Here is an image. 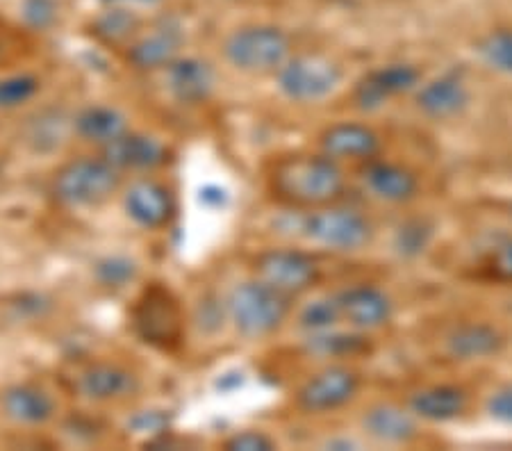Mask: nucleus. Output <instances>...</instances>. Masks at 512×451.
Instances as JSON below:
<instances>
[{
    "label": "nucleus",
    "mask_w": 512,
    "mask_h": 451,
    "mask_svg": "<svg viewBox=\"0 0 512 451\" xmlns=\"http://www.w3.org/2000/svg\"><path fill=\"white\" fill-rule=\"evenodd\" d=\"M98 153H103L126 178L139 174H164L176 158V151L167 139L135 126Z\"/></svg>",
    "instance_id": "14"
},
{
    "label": "nucleus",
    "mask_w": 512,
    "mask_h": 451,
    "mask_svg": "<svg viewBox=\"0 0 512 451\" xmlns=\"http://www.w3.org/2000/svg\"><path fill=\"white\" fill-rule=\"evenodd\" d=\"M64 388L85 406L107 410L142 399L146 381L142 369L126 358L89 356L73 363L64 376Z\"/></svg>",
    "instance_id": "5"
},
{
    "label": "nucleus",
    "mask_w": 512,
    "mask_h": 451,
    "mask_svg": "<svg viewBox=\"0 0 512 451\" xmlns=\"http://www.w3.org/2000/svg\"><path fill=\"white\" fill-rule=\"evenodd\" d=\"M469 392L458 383H428L410 390L406 404L419 422L449 424L460 420L469 410Z\"/></svg>",
    "instance_id": "23"
},
{
    "label": "nucleus",
    "mask_w": 512,
    "mask_h": 451,
    "mask_svg": "<svg viewBox=\"0 0 512 451\" xmlns=\"http://www.w3.org/2000/svg\"><path fill=\"white\" fill-rule=\"evenodd\" d=\"M508 338L497 324L483 319L456 322L442 338V351L456 363H478L503 354Z\"/></svg>",
    "instance_id": "22"
},
{
    "label": "nucleus",
    "mask_w": 512,
    "mask_h": 451,
    "mask_svg": "<svg viewBox=\"0 0 512 451\" xmlns=\"http://www.w3.org/2000/svg\"><path fill=\"white\" fill-rule=\"evenodd\" d=\"M185 28L173 16L146 23L142 32L121 51L126 67L144 76H158L185 53Z\"/></svg>",
    "instance_id": "13"
},
{
    "label": "nucleus",
    "mask_w": 512,
    "mask_h": 451,
    "mask_svg": "<svg viewBox=\"0 0 512 451\" xmlns=\"http://www.w3.org/2000/svg\"><path fill=\"white\" fill-rule=\"evenodd\" d=\"M28 55V30L14 32L0 28V71L21 67Z\"/></svg>",
    "instance_id": "35"
},
{
    "label": "nucleus",
    "mask_w": 512,
    "mask_h": 451,
    "mask_svg": "<svg viewBox=\"0 0 512 451\" xmlns=\"http://www.w3.org/2000/svg\"><path fill=\"white\" fill-rule=\"evenodd\" d=\"M96 281L107 290H123L137 276V262L126 256H105L94 267Z\"/></svg>",
    "instance_id": "31"
},
{
    "label": "nucleus",
    "mask_w": 512,
    "mask_h": 451,
    "mask_svg": "<svg viewBox=\"0 0 512 451\" xmlns=\"http://www.w3.org/2000/svg\"><path fill=\"white\" fill-rule=\"evenodd\" d=\"M485 410L492 420L512 426V383H503L490 392L485 401Z\"/></svg>",
    "instance_id": "37"
},
{
    "label": "nucleus",
    "mask_w": 512,
    "mask_h": 451,
    "mask_svg": "<svg viewBox=\"0 0 512 451\" xmlns=\"http://www.w3.org/2000/svg\"><path fill=\"white\" fill-rule=\"evenodd\" d=\"M294 53L292 35L274 23H244L219 44L226 67L246 78H274Z\"/></svg>",
    "instance_id": "6"
},
{
    "label": "nucleus",
    "mask_w": 512,
    "mask_h": 451,
    "mask_svg": "<svg viewBox=\"0 0 512 451\" xmlns=\"http://www.w3.org/2000/svg\"><path fill=\"white\" fill-rule=\"evenodd\" d=\"M105 5H126V7H135V5H153L158 0H103Z\"/></svg>",
    "instance_id": "39"
},
{
    "label": "nucleus",
    "mask_w": 512,
    "mask_h": 451,
    "mask_svg": "<svg viewBox=\"0 0 512 451\" xmlns=\"http://www.w3.org/2000/svg\"><path fill=\"white\" fill-rule=\"evenodd\" d=\"M335 299L340 303L342 324L355 331L374 335L390 326L394 319V299L376 283L344 285L335 290Z\"/></svg>",
    "instance_id": "18"
},
{
    "label": "nucleus",
    "mask_w": 512,
    "mask_h": 451,
    "mask_svg": "<svg viewBox=\"0 0 512 451\" xmlns=\"http://www.w3.org/2000/svg\"><path fill=\"white\" fill-rule=\"evenodd\" d=\"M292 324L301 335L321 333V331H330V328L344 326L340 303L335 299V292H328V294L312 292L305 297V301L301 299L296 303Z\"/></svg>",
    "instance_id": "29"
},
{
    "label": "nucleus",
    "mask_w": 512,
    "mask_h": 451,
    "mask_svg": "<svg viewBox=\"0 0 512 451\" xmlns=\"http://www.w3.org/2000/svg\"><path fill=\"white\" fill-rule=\"evenodd\" d=\"M353 178L362 187V192L385 205H410L421 194L417 171L403 162L383 158V155L353 167Z\"/></svg>",
    "instance_id": "16"
},
{
    "label": "nucleus",
    "mask_w": 512,
    "mask_h": 451,
    "mask_svg": "<svg viewBox=\"0 0 512 451\" xmlns=\"http://www.w3.org/2000/svg\"><path fill=\"white\" fill-rule=\"evenodd\" d=\"M221 297L228 328L246 342L276 338L287 324H292L299 303L251 274L235 281L226 292H221Z\"/></svg>",
    "instance_id": "4"
},
{
    "label": "nucleus",
    "mask_w": 512,
    "mask_h": 451,
    "mask_svg": "<svg viewBox=\"0 0 512 451\" xmlns=\"http://www.w3.org/2000/svg\"><path fill=\"white\" fill-rule=\"evenodd\" d=\"M421 69L410 62H390L367 71L351 89V108L362 114L383 110L394 98L415 94L421 85Z\"/></svg>",
    "instance_id": "15"
},
{
    "label": "nucleus",
    "mask_w": 512,
    "mask_h": 451,
    "mask_svg": "<svg viewBox=\"0 0 512 451\" xmlns=\"http://www.w3.org/2000/svg\"><path fill=\"white\" fill-rule=\"evenodd\" d=\"M324 447L326 449H358L360 442L346 438V436H340V438H328L324 442Z\"/></svg>",
    "instance_id": "38"
},
{
    "label": "nucleus",
    "mask_w": 512,
    "mask_h": 451,
    "mask_svg": "<svg viewBox=\"0 0 512 451\" xmlns=\"http://www.w3.org/2000/svg\"><path fill=\"white\" fill-rule=\"evenodd\" d=\"M132 126L130 114L117 103L92 101L71 110V135L78 149L103 151Z\"/></svg>",
    "instance_id": "19"
},
{
    "label": "nucleus",
    "mask_w": 512,
    "mask_h": 451,
    "mask_svg": "<svg viewBox=\"0 0 512 451\" xmlns=\"http://www.w3.org/2000/svg\"><path fill=\"white\" fill-rule=\"evenodd\" d=\"M315 149L353 169L383 155V135L367 121L340 119L319 130Z\"/></svg>",
    "instance_id": "17"
},
{
    "label": "nucleus",
    "mask_w": 512,
    "mask_h": 451,
    "mask_svg": "<svg viewBox=\"0 0 512 451\" xmlns=\"http://www.w3.org/2000/svg\"><path fill=\"white\" fill-rule=\"evenodd\" d=\"M299 235L312 249L351 256V253H360L374 244L376 224L365 210L355 208L346 199L301 212Z\"/></svg>",
    "instance_id": "7"
},
{
    "label": "nucleus",
    "mask_w": 512,
    "mask_h": 451,
    "mask_svg": "<svg viewBox=\"0 0 512 451\" xmlns=\"http://www.w3.org/2000/svg\"><path fill=\"white\" fill-rule=\"evenodd\" d=\"M158 76H162L171 101L180 108H201L217 92V69L198 55L183 53Z\"/></svg>",
    "instance_id": "21"
},
{
    "label": "nucleus",
    "mask_w": 512,
    "mask_h": 451,
    "mask_svg": "<svg viewBox=\"0 0 512 451\" xmlns=\"http://www.w3.org/2000/svg\"><path fill=\"white\" fill-rule=\"evenodd\" d=\"M276 92L294 105H317L333 96L344 82V67L324 53L296 51L276 76Z\"/></svg>",
    "instance_id": "11"
},
{
    "label": "nucleus",
    "mask_w": 512,
    "mask_h": 451,
    "mask_svg": "<svg viewBox=\"0 0 512 451\" xmlns=\"http://www.w3.org/2000/svg\"><path fill=\"white\" fill-rule=\"evenodd\" d=\"M128 326L144 347L164 356H180L185 351L192 319L183 299L169 283L148 281L139 287L130 303Z\"/></svg>",
    "instance_id": "3"
},
{
    "label": "nucleus",
    "mask_w": 512,
    "mask_h": 451,
    "mask_svg": "<svg viewBox=\"0 0 512 451\" xmlns=\"http://www.w3.org/2000/svg\"><path fill=\"white\" fill-rule=\"evenodd\" d=\"M144 26L146 21L137 14L135 7L107 5L92 21V35L98 44L112 48L121 55L123 48L142 32Z\"/></svg>",
    "instance_id": "28"
},
{
    "label": "nucleus",
    "mask_w": 512,
    "mask_h": 451,
    "mask_svg": "<svg viewBox=\"0 0 512 451\" xmlns=\"http://www.w3.org/2000/svg\"><path fill=\"white\" fill-rule=\"evenodd\" d=\"M46 76L35 67L0 71V114H26L46 94Z\"/></svg>",
    "instance_id": "27"
},
{
    "label": "nucleus",
    "mask_w": 512,
    "mask_h": 451,
    "mask_svg": "<svg viewBox=\"0 0 512 451\" xmlns=\"http://www.w3.org/2000/svg\"><path fill=\"white\" fill-rule=\"evenodd\" d=\"M219 447L228 451H269L278 449V440L262 429H237L230 431Z\"/></svg>",
    "instance_id": "33"
},
{
    "label": "nucleus",
    "mask_w": 512,
    "mask_h": 451,
    "mask_svg": "<svg viewBox=\"0 0 512 451\" xmlns=\"http://www.w3.org/2000/svg\"><path fill=\"white\" fill-rule=\"evenodd\" d=\"M117 201L128 224L144 233H167L180 212L176 185L164 174L128 176Z\"/></svg>",
    "instance_id": "10"
},
{
    "label": "nucleus",
    "mask_w": 512,
    "mask_h": 451,
    "mask_svg": "<svg viewBox=\"0 0 512 451\" xmlns=\"http://www.w3.org/2000/svg\"><path fill=\"white\" fill-rule=\"evenodd\" d=\"M415 108L433 121H449L469 108L472 92L458 73H442L433 80H421L415 89Z\"/></svg>",
    "instance_id": "24"
},
{
    "label": "nucleus",
    "mask_w": 512,
    "mask_h": 451,
    "mask_svg": "<svg viewBox=\"0 0 512 451\" xmlns=\"http://www.w3.org/2000/svg\"><path fill=\"white\" fill-rule=\"evenodd\" d=\"M0 420L16 431H41L62 420V399L37 379H23L0 388Z\"/></svg>",
    "instance_id": "12"
},
{
    "label": "nucleus",
    "mask_w": 512,
    "mask_h": 451,
    "mask_svg": "<svg viewBox=\"0 0 512 451\" xmlns=\"http://www.w3.org/2000/svg\"><path fill=\"white\" fill-rule=\"evenodd\" d=\"M483 272L494 283L512 285V235L492 246L483 260Z\"/></svg>",
    "instance_id": "32"
},
{
    "label": "nucleus",
    "mask_w": 512,
    "mask_h": 451,
    "mask_svg": "<svg viewBox=\"0 0 512 451\" xmlns=\"http://www.w3.org/2000/svg\"><path fill=\"white\" fill-rule=\"evenodd\" d=\"M365 388V376L355 363H321L294 385L289 404L296 415L326 417L353 406Z\"/></svg>",
    "instance_id": "9"
},
{
    "label": "nucleus",
    "mask_w": 512,
    "mask_h": 451,
    "mask_svg": "<svg viewBox=\"0 0 512 451\" xmlns=\"http://www.w3.org/2000/svg\"><path fill=\"white\" fill-rule=\"evenodd\" d=\"M21 142L32 153H55L62 144H73L71 112L55 108H35L23 114Z\"/></svg>",
    "instance_id": "26"
},
{
    "label": "nucleus",
    "mask_w": 512,
    "mask_h": 451,
    "mask_svg": "<svg viewBox=\"0 0 512 451\" xmlns=\"http://www.w3.org/2000/svg\"><path fill=\"white\" fill-rule=\"evenodd\" d=\"M476 51L487 69L512 76V28L490 30L478 39Z\"/></svg>",
    "instance_id": "30"
},
{
    "label": "nucleus",
    "mask_w": 512,
    "mask_h": 451,
    "mask_svg": "<svg viewBox=\"0 0 512 451\" xmlns=\"http://www.w3.org/2000/svg\"><path fill=\"white\" fill-rule=\"evenodd\" d=\"M303 354L317 363H355L374 351V338L369 333L349 326H337L330 331L308 333L301 338Z\"/></svg>",
    "instance_id": "25"
},
{
    "label": "nucleus",
    "mask_w": 512,
    "mask_h": 451,
    "mask_svg": "<svg viewBox=\"0 0 512 451\" xmlns=\"http://www.w3.org/2000/svg\"><path fill=\"white\" fill-rule=\"evenodd\" d=\"M126 176L103 153L78 149L64 155L46 178V196L66 212H92L117 201Z\"/></svg>",
    "instance_id": "2"
},
{
    "label": "nucleus",
    "mask_w": 512,
    "mask_h": 451,
    "mask_svg": "<svg viewBox=\"0 0 512 451\" xmlns=\"http://www.w3.org/2000/svg\"><path fill=\"white\" fill-rule=\"evenodd\" d=\"M57 0H21V19L28 32L48 30L57 21Z\"/></svg>",
    "instance_id": "36"
},
{
    "label": "nucleus",
    "mask_w": 512,
    "mask_h": 451,
    "mask_svg": "<svg viewBox=\"0 0 512 451\" xmlns=\"http://www.w3.org/2000/svg\"><path fill=\"white\" fill-rule=\"evenodd\" d=\"M351 187L344 164L317 149L276 153L262 164L264 199L294 215L346 201Z\"/></svg>",
    "instance_id": "1"
},
{
    "label": "nucleus",
    "mask_w": 512,
    "mask_h": 451,
    "mask_svg": "<svg viewBox=\"0 0 512 451\" xmlns=\"http://www.w3.org/2000/svg\"><path fill=\"white\" fill-rule=\"evenodd\" d=\"M362 438L385 447H406L421 436V422L406 404L371 401L358 417Z\"/></svg>",
    "instance_id": "20"
},
{
    "label": "nucleus",
    "mask_w": 512,
    "mask_h": 451,
    "mask_svg": "<svg viewBox=\"0 0 512 451\" xmlns=\"http://www.w3.org/2000/svg\"><path fill=\"white\" fill-rule=\"evenodd\" d=\"M431 242V226L424 224V221H406L394 237V249L401 253V256H419L421 251L426 249V244Z\"/></svg>",
    "instance_id": "34"
},
{
    "label": "nucleus",
    "mask_w": 512,
    "mask_h": 451,
    "mask_svg": "<svg viewBox=\"0 0 512 451\" xmlns=\"http://www.w3.org/2000/svg\"><path fill=\"white\" fill-rule=\"evenodd\" d=\"M246 274L296 301L308 297L324 281V267L317 253L292 244L262 246L253 251L246 258Z\"/></svg>",
    "instance_id": "8"
}]
</instances>
